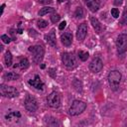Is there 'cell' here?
<instances>
[{
    "label": "cell",
    "mask_w": 127,
    "mask_h": 127,
    "mask_svg": "<svg viewBox=\"0 0 127 127\" xmlns=\"http://www.w3.org/2000/svg\"><path fill=\"white\" fill-rule=\"evenodd\" d=\"M47 124L50 125V126H58V125H59V122H58L57 119L51 118V121H50V122H47Z\"/></svg>",
    "instance_id": "cell-25"
},
{
    "label": "cell",
    "mask_w": 127,
    "mask_h": 127,
    "mask_svg": "<svg viewBox=\"0 0 127 127\" xmlns=\"http://www.w3.org/2000/svg\"><path fill=\"white\" fill-rule=\"evenodd\" d=\"M60 15L59 14H54L53 16H51V21L53 22V23H57L59 20H60Z\"/></svg>",
    "instance_id": "cell-26"
},
{
    "label": "cell",
    "mask_w": 127,
    "mask_h": 127,
    "mask_svg": "<svg viewBox=\"0 0 127 127\" xmlns=\"http://www.w3.org/2000/svg\"><path fill=\"white\" fill-rule=\"evenodd\" d=\"M86 34H87V25H86V23H81L78 26L77 31H76V38H77V40L78 41L84 40Z\"/></svg>",
    "instance_id": "cell-10"
},
{
    "label": "cell",
    "mask_w": 127,
    "mask_h": 127,
    "mask_svg": "<svg viewBox=\"0 0 127 127\" xmlns=\"http://www.w3.org/2000/svg\"><path fill=\"white\" fill-rule=\"evenodd\" d=\"M46 41L48 42V44L50 46L56 48L57 41H56V33H55V30H52L48 35H46Z\"/></svg>",
    "instance_id": "cell-13"
},
{
    "label": "cell",
    "mask_w": 127,
    "mask_h": 127,
    "mask_svg": "<svg viewBox=\"0 0 127 127\" xmlns=\"http://www.w3.org/2000/svg\"><path fill=\"white\" fill-rule=\"evenodd\" d=\"M88 57H89V55H88L87 52H84V51H79V52H78V58H79V60H81L82 62H85V61L88 59Z\"/></svg>",
    "instance_id": "cell-20"
},
{
    "label": "cell",
    "mask_w": 127,
    "mask_h": 127,
    "mask_svg": "<svg viewBox=\"0 0 127 127\" xmlns=\"http://www.w3.org/2000/svg\"><path fill=\"white\" fill-rule=\"evenodd\" d=\"M86 108V103L81 101V100H74L70 107H69V110H68V113L71 115V116H76V115H79L80 113H82Z\"/></svg>",
    "instance_id": "cell-1"
},
{
    "label": "cell",
    "mask_w": 127,
    "mask_h": 127,
    "mask_svg": "<svg viewBox=\"0 0 127 127\" xmlns=\"http://www.w3.org/2000/svg\"><path fill=\"white\" fill-rule=\"evenodd\" d=\"M5 64H6V65L7 66H10L11 64H12V55H11V53L8 51V52H6V54H5Z\"/></svg>",
    "instance_id": "cell-19"
},
{
    "label": "cell",
    "mask_w": 127,
    "mask_h": 127,
    "mask_svg": "<svg viewBox=\"0 0 127 127\" xmlns=\"http://www.w3.org/2000/svg\"><path fill=\"white\" fill-rule=\"evenodd\" d=\"M48 104L50 107L52 108H59L61 105V96L59 94V92L57 91H53L50 93V95L47 98Z\"/></svg>",
    "instance_id": "cell-6"
},
{
    "label": "cell",
    "mask_w": 127,
    "mask_h": 127,
    "mask_svg": "<svg viewBox=\"0 0 127 127\" xmlns=\"http://www.w3.org/2000/svg\"><path fill=\"white\" fill-rule=\"evenodd\" d=\"M85 4L91 12H96L100 7L99 0H85Z\"/></svg>",
    "instance_id": "cell-12"
},
{
    "label": "cell",
    "mask_w": 127,
    "mask_h": 127,
    "mask_svg": "<svg viewBox=\"0 0 127 127\" xmlns=\"http://www.w3.org/2000/svg\"><path fill=\"white\" fill-rule=\"evenodd\" d=\"M25 108L30 112H35L38 109L37 100L31 95H27V97L25 99Z\"/></svg>",
    "instance_id": "cell-8"
},
{
    "label": "cell",
    "mask_w": 127,
    "mask_h": 127,
    "mask_svg": "<svg viewBox=\"0 0 127 127\" xmlns=\"http://www.w3.org/2000/svg\"><path fill=\"white\" fill-rule=\"evenodd\" d=\"M16 66H18V67H20L21 69H24V68H27L28 66H29V61L27 60V59H22L21 61H20V63L17 64V65H15V67Z\"/></svg>",
    "instance_id": "cell-18"
},
{
    "label": "cell",
    "mask_w": 127,
    "mask_h": 127,
    "mask_svg": "<svg viewBox=\"0 0 127 127\" xmlns=\"http://www.w3.org/2000/svg\"><path fill=\"white\" fill-rule=\"evenodd\" d=\"M53 12H55V8H53V7H43L39 11V15L40 16H44V15H46L48 13H53Z\"/></svg>",
    "instance_id": "cell-17"
},
{
    "label": "cell",
    "mask_w": 127,
    "mask_h": 127,
    "mask_svg": "<svg viewBox=\"0 0 127 127\" xmlns=\"http://www.w3.org/2000/svg\"><path fill=\"white\" fill-rule=\"evenodd\" d=\"M90 23L93 27V29L95 30V32L97 34H100L102 32V26L100 24V22L95 18V17H90Z\"/></svg>",
    "instance_id": "cell-15"
},
{
    "label": "cell",
    "mask_w": 127,
    "mask_h": 127,
    "mask_svg": "<svg viewBox=\"0 0 127 127\" xmlns=\"http://www.w3.org/2000/svg\"><path fill=\"white\" fill-rule=\"evenodd\" d=\"M111 15H112L114 18H118V17H119V11H118V9H116V8L111 9Z\"/></svg>",
    "instance_id": "cell-27"
},
{
    "label": "cell",
    "mask_w": 127,
    "mask_h": 127,
    "mask_svg": "<svg viewBox=\"0 0 127 127\" xmlns=\"http://www.w3.org/2000/svg\"><path fill=\"white\" fill-rule=\"evenodd\" d=\"M63 1H64V0H59V2H63Z\"/></svg>",
    "instance_id": "cell-33"
},
{
    "label": "cell",
    "mask_w": 127,
    "mask_h": 127,
    "mask_svg": "<svg viewBox=\"0 0 127 127\" xmlns=\"http://www.w3.org/2000/svg\"><path fill=\"white\" fill-rule=\"evenodd\" d=\"M122 2H123V0H114V4H115L116 6L121 5V4H122Z\"/></svg>",
    "instance_id": "cell-31"
},
{
    "label": "cell",
    "mask_w": 127,
    "mask_h": 127,
    "mask_svg": "<svg viewBox=\"0 0 127 127\" xmlns=\"http://www.w3.org/2000/svg\"><path fill=\"white\" fill-rule=\"evenodd\" d=\"M116 48L119 55L124 54L127 51V34H121L116 40Z\"/></svg>",
    "instance_id": "cell-3"
},
{
    "label": "cell",
    "mask_w": 127,
    "mask_h": 127,
    "mask_svg": "<svg viewBox=\"0 0 127 127\" xmlns=\"http://www.w3.org/2000/svg\"><path fill=\"white\" fill-rule=\"evenodd\" d=\"M121 80V73L118 70H111L108 73V82L111 87L115 88L118 86Z\"/></svg>",
    "instance_id": "cell-7"
},
{
    "label": "cell",
    "mask_w": 127,
    "mask_h": 127,
    "mask_svg": "<svg viewBox=\"0 0 127 127\" xmlns=\"http://www.w3.org/2000/svg\"><path fill=\"white\" fill-rule=\"evenodd\" d=\"M121 24L127 25V8L123 12V16H122V19H121Z\"/></svg>",
    "instance_id": "cell-23"
},
{
    "label": "cell",
    "mask_w": 127,
    "mask_h": 127,
    "mask_svg": "<svg viewBox=\"0 0 127 127\" xmlns=\"http://www.w3.org/2000/svg\"><path fill=\"white\" fill-rule=\"evenodd\" d=\"M61 40H62V43H63L64 46L68 47V46H70L71 43H72V35H71L69 32L64 33V34L61 36Z\"/></svg>",
    "instance_id": "cell-14"
},
{
    "label": "cell",
    "mask_w": 127,
    "mask_h": 127,
    "mask_svg": "<svg viewBox=\"0 0 127 127\" xmlns=\"http://www.w3.org/2000/svg\"><path fill=\"white\" fill-rule=\"evenodd\" d=\"M13 116H18V117H20L21 116V114L18 112V111H14V112H10L8 115H6V119H11Z\"/></svg>",
    "instance_id": "cell-24"
},
{
    "label": "cell",
    "mask_w": 127,
    "mask_h": 127,
    "mask_svg": "<svg viewBox=\"0 0 127 127\" xmlns=\"http://www.w3.org/2000/svg\"><path fill=\"white\" fill-rule=\"evenodd\" d=\"M62 61L64 63V64L67 67V68H73L76 66V60L75 57L70 54V53H64L62 55Z\"/></svg>",
    "instance_id": "cell-4"
},
{
    "label": "cell",
    "mask_w": 127,
    "mask_h": 127,
    "mask_svg": "<svg viewBox=\"0 0 127 127\" xmlns=\"http://www.w3.org/2000/svg\"><path fill=\"white\" fill-rule=\"evenodd\" d=\"M74 16L76 18H82L83 17V11H82V8L81 7H77L75 12H74Z\"/></svg>",
    "instance_id": "cell-21"
},
{
    "label": "cell",
    "mask_w": 127,
    "mask_h": 127,
    "mask_svg": "<svg viewBox=\"0 0 127 127\" xmlns=\"http://www.w3.org/2000/svg\"><path fill=\"white\" fill-rule=\"evenodd\" d=\"M65 26H66V22H65V21H63V22L60 24L59 29H60V30H64V29L65 28Z\"/></svg>",
    "instance_id": "cell-29"
},
{
    "label": "cell",
    "mask_w": 127,
    "mask_h": 127,
    "mask_svg": "<svg viewBox=\"0 0 127 127\" xmlns=\"http://www.w3.org/2000/svg\"><path fill=\"white\" fill-rule=\"evenodd\" d=\"M40 4H51L52 0H39Z\"/></svg>",
    "instance_id": "cell-30"
},
{
    "label": "cell",
    "mask_w": 127,
    "mask_h": 127,
    "mask_svg": "<svg viewBox=\"0 0 127 127\" xmlns=\"http://www.w3.org/2000/svg\"><path fill=\"white\" fill-rule=\"evenodd\" d=\"M37 24H38V27H39V28H46V27L48 26V22L45 21V20H42V19L38 20Z\"/></svg>",
    "instance_id": "cell-22"
},
{
    "label": "cell",
    "mask_w": 127,
    "mask_h": 127,
    "mask_svg": "<svg viewBox=\"0 0 127 127\" xmlns=\"http://www.w3.org/2000/svg\"><path fill=\"white\" fill-rule=\"evenodd\" d=\"M19 77H20V75H19L18 73H16V72H12V71H10V72H6V73L3 75V78L6 79V80H17Z\"/></svg>",
    "instance_id": "cell-16"
},
{
    "label": "cell",
    "mask_w": 127,
    "mask_h": 127,
    "mask_svg": "<svg viewBox=\"0 0 127 127\" xmlns=\"http://www.w3.org/2000/svg\"><path fill=\"white\" fill-rule=\"evenodd\" d=\"M0 93H1V95L5 96V97H9V98L18 96V90L14 86H8L5 84L0 85Z\"/></svg>",
    "instance_id": "cell-5"
},
{
    "label": "cell",
    "mask_w": 127,
    "mask_h": 127,
    "mask_svg": "<svg viewBox=\"0 0 127 127\" xmlns=\"http://www.w3.org/2000/svg\"><path fill=\"white\" fill-rule=\"evenodd\" d=\"M1 40H2L3 43H5V44H9V43L11 42L10 38H9L8 36H6V35H2V36H1Z\"/></svg>",
    "instance_id": "cell-28"
},
{
    "label": "cell",
    "mask_w": 127,
    "mask_h": 127,
    "mask_svg": "<svg viewBox=\"0 0 127 127\" xmlns=\"http://www.w3.org/2000/svg\"><path fill=\"white\" fill-rule=\"evenodd\" d=\"M103 67V63L100 59L95 58L91 61V63L89 64V69L92 72H99Z\"/></svg>",
    "instance_id": "cell-9"
},
{
    "label": "cell",
    "mask_w": 127,
    "mask_h": 127,
    "mask_svg": "<svg viewBox=\"0 0 127 127\" xmlns=\"http://www.w3.org/2000/svg\"><path fill=\"white\" fill-rule=\"evenodd\" d=\"M29 51L32 52L34 63L40 64L42 62L43 58H44V54H45L44 48L42 46H40V45H37V46H34V47H30L29 48Z\"/></svg>",
    "instance_id": "cell-2"
},
{
    "label": "cell",
    "mask_w": 127,
    "mask_h": 127,
    "mask_svg": "<svg viewBox=\"0 0 127 127\" xmlns=\"http://www.w3.org/2000/svg\"><path fill=\"white\" fill-rule=\"evenodd\" d=\"M4 7H5V4H2V5H1V14L3 13V10H4Z\"/></svg>",
    "instance_id": "cell-32"
},
{
    "label": "cell",
    "mask_w": 127,
    "mask_h": 127,
    "mask_svg": "<svg viewBox=\"0 0 127 127\" xmlns=\"http://www.w3.org/2000/svg\"><path fill=\"white\" fill-rule=\"evenodd\" d=\"M29 84L32 85L33 87H35L37 89H41V90L44 87V83H43V81L41 80V78H40V76L38 74H36L32 79L29 80Z\"/></svg>",
    "instance_id": "cell-11"
}]
</instances>
